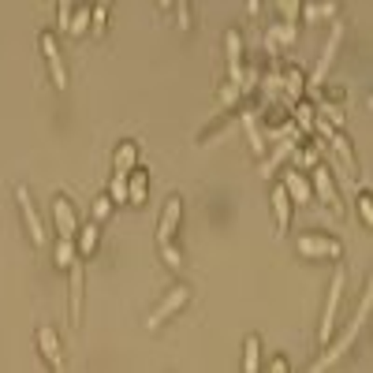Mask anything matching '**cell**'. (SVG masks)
Masks as SVG:
<instances>
[{
    "label": "cell",
    "mask_w": 373,
    "mask_h": 373,
    "mask_svg": "<svg viewBox=\"0 0 373 373\" xmlns=\"http://www.w3.org/2000/svg\"><path fill=\"white\" fill-rule=\"evenodd\" d=\"M369 306H373V291L366 287V291H362V302H359V310H354V317H351V325H347V329H344V336H339L336 344H329V351H325V354H321V359L310 366L314 373H317V369H329V366L339 359V354H347V347L354 344V336H359V332H362V325H366V317H369Z\"/></svg>",
    "instance_id": "cell-1"
},
{
    "label": "cell",
    "mask_w": 373,
    "mask_h": 373,
    "mask_svg": "<svg viewBox=\"0 0 373 373\" xmlns=\"http://www.w3.org/2000/svg\"><path fill=\"white\" fill-rule=\"evenodd\" d=\"M339 41H344V23H332L329 41H325V53H321L317 68H314V75H310V86H314V90H321V83H325V75H329V68H332V56H336Z\"/></svg>",
    "instance_id": "cell-2"
},
{
    "label": "cell",
    "mask_w": 373,
    "mask_h": 373,
    "mask_svg": "<svg viewBox=\"0 0 373 373\" xmlns=\"http://www.w3.org/2000/svg\"><path fill=\"white\" fill-rule=\"evenodd\" d=\"M339 291H344V272H332V284H329V299H325V314H321V344L332 336L336 329V310H339Z\"/></svg>",
    "instance_id": "cell-3"
},
{
    "label": "cell",
    "mask_w": 373,
    "mask_h": 373,
    "mask_svg": "<svg viewBox=\"0 0 373 373\" xmlns=\"http://www.w3.org/2000/svg\"><path fill=\"white\" fill-rule=\"evenodd\" d=\"M310 172H314V175H310L314 194H317V198L332 209V213H339L344 205H339V194H336V183H332V172H329V168H321V165H314Z\"/></svg>",
    "instance_id": "cell-4"
},
{
    "label": "cell",
    "mask_w": 373,
    "mask_h": 373,
    "mask_svg": "<svg viewBox=\"0 0 373 373\" xmlns=\"http://www.w3.org/2000/svg\"><path fill=\"white\" fill-rule=\"evenodd\" d=\"M295 247H299L302 257H339L344 254V247H339L336 239H329V235H302Z\"/></svg>",
    "instance_id": "cell-5"
},
{
    "label": "cell",
    "mask_w": 373,
    "mask_h": 373,
    "mask_svg": "<svg viewBox=\"0 0 373 373\" xmlns=\"http://www.w3.org/2000/svg\"><path fill=\"white\" fill-rule=\"evenodd\" d=\"M15 202H19V209H23V220H26L30 239L41 247V242H45V224H41V217H38L34 202H30V190H26V187H15Z\"/></svg>",
    "instance_id": "cell-6"
},
{
    "label": "cell",
    "mask_w": 373,
    "mask_h": 373,
    "mask_svg": "<svg viewBox=\"0 0 373 373\" xmlns=\"http://www.w3.org/2000/svg\"><path fill=\"white\" fill-rule=\"evenodd\" d=\"M53 224H56L60 239H75L78 235V220H75V209H71L68 198H53Z\"/></svg>",
    "instance_id": "cell-7"
},
{
    "label": "cell",
    "mask_w": 373,
    "mask_h": 373,
    "mask_svg": "<svg viewBox=\"0 0 373 373\" xmlns=\"http://www.w3.org/2000/svg\"><path fill=\"white\" fill-rule=\"evenodd\" d=\"M187 299H190V287H172V295H168L165 302H160L150 317H145V329H157L160 321H165V317H172V314H175V310H180V306L187 302Z\"/></svg>",
    "instance_id": "cell-8"
},
{
    "label": "cell",
    "mask_w": 373,
    "mask_h": 373,
    "mask_svg": "<svg viewBox=\"0 0 373 373\" xmlns=\"http://www.w3.org/2000/svg\"><path fill=\"white\" fill-rule=\"evenodd\" d=\"M224 53H228L232 83L242 90V38H239V30H228V34H224Z\"/></svg>",
    "instance_id": "cell-9"
},
{
    "label": "cell",
    "mask_w": 373,
    "mask_h": 373,
    "mask_svg": "<svg viewBox=\"0 0 373 373\" xmlns=\"http://www.w3.org/2000/svg\"><path fill=\"white\" fill-rule=\"evenodd\" d=\"M41 53L48 60V68H53V86L63 90V86H68V71H63V60H60V48H56L53 34H41Z\"/></svg>",
    "instance_id": "cell-10"
},
{
    "label": "cell",
    "mask_w": 373,
    "mask_h": 373,
    "mask_svg": "<svg viewBox=\"0 0 373 373\" xmlns=\"http://www.w3.org/2000/svg\"><path fill=\"white\" fill-rule=\"evenodd\" d=\"M180 217H183V202L180 198H168L165 213H160V228H157V242H172L175 228H180Z\"/></svg>",
    "instance_id": "cell-11"
},
{
    "label": "cell",
    "mask_w": 373,
    "mask_h": 373,
    "mask_svg": "<svg viewBox=\"0 0 373 373\" xmlns=\"http://www.w3.org/2000/svg\"><path fill=\"white\" fill-rule=\"evenodd\" d=\"M284 190H287V198H295V202H314V187L310 180H306L302 172H284Z\"/></svg>",
    "instance_id": "cell-12"
},
{
    "label": "cell",
    "mask_w": 373,
    "mask_h": 373,
    "mask_svg": "<svg viewBox=\"0 0 373 373\" xmlns=\"http://www.w3.org/2000/svg\"><path fill=\"white\" fill-rule=\"evenodd\" d=\"M71 269V321H83V257H75L68 265Z\"/></svg>",
    "instance_id": "cell-13"
},
{
    "label": "cell",
    "mask_w": 373,
    "mask_h": 373,
    "mask_svg": "<svg viewBox=\"0 0 373 373\" xmlns=\"http://www.w3.org/2000/svg\"><path fill=\"white\" fill-rule=\"evenodd\" d=\"M38 347H41V354H45V362L53 366V369H60L63 366V359H60V339H56V332L53 329H38Z\"/></svg>",
    "instance_id": "cell-14"
},
{
    "label": "cell",
    "mask_w": 373,
    "mask_h": 373,
    "mask_svg": "<svg viewBox=\"0 0 373 373\" xmlns=\"http://www.w3.org/2000/svg\"><path fill=\"white\" fill-rule=\"evenodd\" d=\"M299 11H302L306 23H321V19H336L339 4H336V0H310V4L299 8Z\"/></svg>",
    "instance_id": "cell-15"
},
{
    "label": "cell",
    "mask_w": 373,
    "mask_h": 373,
    "mask_svg": "<svg viewBox=\"0 0 373 373\" xmlns=\"http://www.w3.org/2000/svg\"><path fill=\"white\" fill-rule=\"evenodd\" d=\"M138 168V145L135 142H123L116 153H112V172H135Z\"/></svg>",
    "instance_id": "cell-16"
},
{
    "label": "cell",
    "mask_w": 373,
    "mask_h": 373,
    "mask_svg": "<svg viewBox=\"0 0 373 373\" xmlns=\"http://www.w3.org/2000/svg\"><path fill=\"white\" fill-rule=\"evenodd\" d=\"M295 142H299V138H291V142H287V138H280L277 150H272V153L262 160V175H272V172H277V168L284 165V160H287L291 153H295Z\"/></svg>",
    "instance_id": "cell-17"
},
{
    "label": "cell",
    "mask_w": 373,
    "mask_h": 373,
    "mask_svg": "<svg viewBox=\"0 0 373 373\" xmlns=\"http://www.w3.org/2000/svg\"><path fill=\"white\" fill-rule=\"evenodd\" d=\"M295 23H277V26H269L265 30V45H269V53H277V45H291L295 41Z\"/></svg>",
    "instance_id": "cell-18"
},
{
    "label": "cell",
    "mask_w": 373,
    "mask_h": 373,
    "mask_svg": "<svg viewBox=\"0 0 373 373\" xmlns=\"http://www.w3.org/2000/svg\"><path fill=\"white\" fill-rule=\"evenodd\" d=\"M272 213H277V224H280V232H287V224H291V198H287V190H284V183L272 190Z\"/></svg>",
    "instance_id": "cell-19"
},
{
    "label": "cell",
    "mask_w": 373,
    "mask_h": 373,
    "mask_svg": "<svg viewBox=\"0 0 373 373\" xmlns=\"http://www.w3.org/2000/svg\"><path fill=\"white\" fill-rule=\"evenodd\" d=\"M242 127H247V138H250V150L257 153V157H262L265 153V135L262 131H257V116H254V112H242Z\"/></svg>",
    "instance_id": "cell-20"
},
{
    "label": "cell",
    "mask_w": 373,
    "mask_h": 373,
    "mask_svg": "<svg viewBox=\"0 0 373 373\" xmlns=\"http://www.w3.org/2000/svg\"><path fill=\"white\" fill-rule=\"evenodd\" d=\"M78 257V247H75V239H56V247H53V265L60 269H68L71 262Z\"/></svg>",
    "instance_id": "cell-21"
},
{
    "label": "cell",
    "mask_w": 373,
    "mask_h": 373,
    "mask_svg": "<svg viewBox=\"0 0 373 373\" xmlns=\"http://www.w3.org/2000/svg\"><path fill=\"white\" fill-rule=\"evenodd\" d=\"M302 83H306V78H302L299 71H287V75H280V86L287 90V105H291V101H299V97H302Z\"/></svg>",
    "instance_id": "cell-22"
},
{
    "label": "cell",
    "mask_w": 373,
    "mask_h": 373,
    "mask_svg": "<svg viewBox=\"0 0 373 373\" xmlns=\"http://www.w3.org/2000/svg\"><path fill=\"white\" fill-rule=\"evenodd\" d=\"M314 112H321V116H325L332 127H344V123H347V108H339V105H332V101H321Z\"/></svg>",
    "instance_id": "cell-23"
},
{
    "label": "cell",
    "mask_w": 373,
    "mask_h": 373,
    "mask_svg": "<svg viewBox=\"0 0 373 373\" xmlns=\"http://www.w3.org/2000/svg\"><path fill=\"white\" fill-rule=\"evenodd\" d=\"M127 202H135V205L145 202V172H138V168L131 175V183H127Z\"/></svg>",
    "instance_id": "cell-24"
},
{
    "label": "cell",
    "mask_w": 373,
    "mask_h": 373,
    "mask_svg": "<svg viewBox=\"0 0 373 373\" xmlns=\"http://www.w3.org/2000/svg\"><path fill=\"white\" fill-rule=\"evenodd\" d=\"M314 105H306V101H295V123L302 127V131H314Z\"/></svg>",
    "instance_id": "cell-25"
},
{
    "label": "cell",
    "mask_w": 373,
    "mask_h": 373,
    "mask_svg": "<svg viewBox=\"0 0 373 373\" xmlns=\"http://www.w3.org/2000/svg\"><path fill=\"white\" fill-rule=\"evenodd\" d=\"M247 354H242V369L247 373H257V351H262V344H257V336H250L247 339V347H242Z\"/></svg>",
    "instance_id": "cell-26"
},
{
    "label": "cell",
    "mask_w": 373,
    "mask_h": 373,
    "mask_svg": "<svg viewBox=\"0 0 373 373\" xmlns=\"http://www.w3.org/2000/svg\"><path fill=\"white\" fill-rule=\"evenodd\" d=\"M86 30H90V8H78V11H71L68 34H86Z\"/></svg>",
    "instance_id": "cell-27"
},
{
    "label": "cell",
    "mask_w": 373,
    "mask_h": 373,
    "mask_svg": "<svg viewBox=\"0 0 373 373\" xmlns=\"http://www.w3.org/2000/svg\"><path fill=\"white\" fill-rule=\"evenodd\" d=\"M93 247H97V224H86V228H83V239H78V257L93 254Z\"/></svg>",
    "instance_id": "cell-28"
},
{
    "label": "cell",
    "mask_w": 373,
    "mask_h": 373,
    "mask_svg": "<svg viewBox=\"0 0 373 373\" xmlns=\"http://www.w3.org/2000/svg\"><path fill=\"white\" fill-rule=\"evenodd\" d=\"M272 4H277V8H280V15H284V23H295V19H299V8H302V4H299V0H272Z\"/></svg>",
    "instance_id": "cell-29"
},
{
    "label": "cell",
    "mask_w": 373,
    "mask_h": 373,
    "mask_svg": "<svg viewBox=\"0 0 373 373\" xmlns=\"http://www.w3.org/2000/svg\"><path fill=\"white\" fill-rule=\"evenodd\" d=\"M172 4H175V26L187 30L190 26V0H172Z\"/></svg>",
    "instance_id": "cell-30"
},
{
    "label": "cell",
    "mask_w": 373,
    "mask_h": 373,
    "mask_svg": "<svg viewBox=\"0 0 373 373\" xmlns=\"http://www.w3.org/2000/svg\"><path fill=\"white\" fill-rule=\"evenodd\" d=\"M105 23H108V11H105V4H93V11H90V30H93V34H101V30H105Z\"/></svg>",
    "instance_id": "cell-31"
},
{
    "label": "cell",
    "mask_w": 373,
    "mask_h": 373,
    "mask_svg": "<svg viewBox=\"0 0 373 373\" xmlns=\"http://www.w3.org/2000/svg\"><path fill=\"white\" fill-rule=\"evenodd\" d=\"M71 0H56V26L60 30H68V23H71Z\"/></svg>",
    "instance_id": "cell-32"
},
{
    "label": "cell",
    "mask_w": 373,
    "mask_h": 373,
    "mask_svg": "<svg viewBox=\"0 0 373 373\" xmlns=\"http://www.w3.org/2000/svg\"><path fill=\"white\" fill-rule=\"evenodd\" d=\"M112 198H116V202H127V175H123V172L112 175Z\"/></svg>",
    "instance_id": "cell-33"
},
{
    "label": "cell",
    "mask_w": 373,
    "mask_h": 373,
    "mask_svg": "<svg viewBox=\"0 0 373 373\" xmlns=\"http://www.w3.org/2000/svg\"><path fill=\"white\" fill-rule=\"evenodd\" d=\"M160 257H165L172 269H180V265H183V257H180V250H175L172 242H160Z\"/></svg>",
    "instance_id": "cell-34"
},
{
    "label": "cell",
    "mask_w": 373,
    "mask_h": 373,
    "mask_svg": "<svg viewBox=\"0 0 373 373\" xmlns=\"http://www.w3.org/2000/svg\"><path fill=\"white\" fill-rule=\"evenodd\" d=\"M359 213H362L366 224H373V202H369V194H362V198H359Z\"/></svg>",
    "instance_id": "cell-35"
},
{
    "label": "cell",
    "mask_w": 373,
    "mask_h": 373,
    "mask_svg": "<svg viewBox=\"0 0 373 373\" xmlns=\"http://www.w3.org/2000/svg\"><path fill=\"white\" fill-rule=\"evenodd\" d=\"M108 202H112V198H97V202H93V220H105V217H108V209H112Z\"/></svg>",
    "instance_id": "cell-36"
},
{
    "label": "cell",
    "mask_w": 373,
    "mask_h": 373,
    "mask_svg": "<svg viewBox=\"0 0 373 373\" xmlns=\"http://www.w3.org/2000/svg\"><path fill=\"white\" fill-rule=\"evenodd\" d=\"M299 165H302V168H314V165H317V150H302V153H299Z\"/></svg>",
    "instance_id": "cell-37"
},
{
    "label": "cell",
    "mask_w": 373,
    "mask_h": 373,
    "mask_svg": "<svg viewBox=\"0 0 373 373\" xmlns=\"http://www.w3.org/2000/svg\"><path fill=\"white\" fill-rule=\"evenodd\" d=\"M247 8H250V11H257V8H262V0H247Z\"/></svg>",
    "instance_id": "cell-38"
},
{
    "label": "cell",
    "mask_w": 373,
    "mask_h": 373,
    "mask_svg": "<svg viewBox=\"0 0 373 373\" xmlns=\"http://www.w3.org/2000/svg\"><path fill=\"white\" fill-rule=\"evenodd\" d=\"M157 4H160V8H172V0H157Z\"/></svg>",
    "instance_id": "cell-39"
},
{
    "label": "cell",
    "mask_w": 373,
    "mask_h": 373,
    "mask_svg": "<svg viewBox=\"0 0 373 373\" xmlns=\"http://www.w3.org/2000/svg\"><path fill=\"white\" fill-rule=\"evenodd\" d=\"M97 4H108V0H97Z\"/></svg>",
    "instance_id": "cell-40"
}]
</instances>
